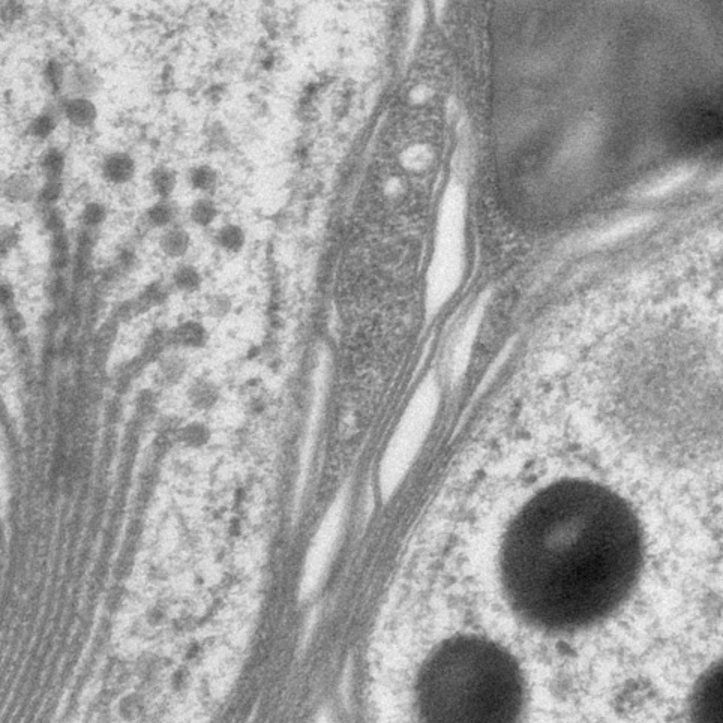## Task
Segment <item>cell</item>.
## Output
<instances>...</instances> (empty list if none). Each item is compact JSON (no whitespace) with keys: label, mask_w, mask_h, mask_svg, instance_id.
I'll use <instances>...</instances> for the list:
<instances>
[{"label":"cell","mask_w":723,"mask_h":723,"mask_svg":"<svg viewBox=\"0 0 723 723\" xmlns=\"http://www.w3.org/2000/svg\"><path fill=\"white\" fill-rule=\"evenodd\" d=\"M641 566L635 513L611 489L578 479L537 492L510 522L500 552L510 606L548 632H573L611 615Z\"/></svg>","instance_id":"cell-1"},{"label":"cell","mask_w":723,"mask_h":723,"mask_svg":"<svg viewBox=\"0 0 723 723\" xmlns=\"http://www.w3.org/2000/svg\"><path fill=\"white\" fill-rule=\"evenodd\" d=\"M423 723H519L525 683L512 654L480 636L443 642L420 669Z\"/></svg>","instance_id":"cell-2"},{"label":"cell","mask_w":723,"mask_h":723,"mask_svg":"<svg viewBox=\"0 0 723 723\" xmlns=\"http://www.w3.org/2000/svg\"><path fill=\"white\" fill-rule=\"evenodd\" d=\"M681 137L690 144H707L717 140L722 132L719 110L713 105L695 104L681 111L678 117Z\"/></svg>","instance_id":"cell-3"},{"label":"cell","mask_w":723,"mask_h":723,"mask_svg":"<svg viewBox=\"0 0 723 723\" xmlns=\"http://www.w3.org/2000/svg\"><path fill=\"white\" fill-rule=\"evenodd\" d=\"M722 665L714 666L696 686L692 699V723H722Z\"/></svg>","instance_id":"cell-4"},{"label":"cell","mask_w":723,"mask_h":723,"mask_svg":"<svg viewBox=\"0 0 723 723\" xmlns=\"http://www.w3.org/2000/svg\"><path fill=\"white\" fill-rule=\"evenodd\" d=\"M219 243L224 248L230 249V251H237L242 248L243 245V233L240 228L234 227V225H228V227L222 228L219 233Z\"/></svg>","instance_id":"cell-5"},{"label":"cell","mask_w":723,"mask_h":723,"mask_svg":"<svg viewBox=\"0 0 723 723\" xmlns=\"http://www.w3.org/2000/svg\"><path fill=\"white\" fill-rule=\"evenodd\" d=\"M164 246L165 251L173 255V257L182 255L188 248V236L182 230L173 231V233L167 234V237H165Z\"/></svg>","instance_id":"cell-6"},{"label":"cell","mask_w":723,"mask_h":723,"mask_svg":"<svg viewBox=\"0 0 723 723\" xmlns=\"http://www.w3.org/2000/svg\"><path fill=\"white\" fill-rule=\"evenodd\" d=\"M108 171H110V176L113 177V179H128L132 174L131 159L126 158V156L117 155L116 158L110 159V162H108Z\"/></svg>","instance_id":"cell-7"},{"label":"cell","mask_w":723,"mask_h":723,"mask_svg":"<svg viewBox=\"0 0 723 723\" xmlns=\"http://www.w3.org/2000/svg\"><path fill=\"white\" fill-rule=\"evenodd\" d=\"M192 219L198 224L207 225L213 221L216 216V209L209 200H200L192 207Z\"/></svg>","instance_id":"cell-8"},{"label":"cell","mask_w":723,"mask_h":723,"mask_svg":"<svg viewBox=\"0 0 723 723\" xmlns=\"http://www.w3.org/2000/svg\"><path fill=\"white\" fill-rule=\"evenodd\" d=\"M191 180L192 185H194L195 188L207 191V189L213 188V186H215L216 173L212 170V168L200 167L197 168V170L192 171Z\"/></svg>","instance_id":"cell-9"},{"label":"cell","mask_w":723,"mask_h":723,"mask_svg":"<svg viewBox=\"0 0 723 723\" xmlns=\"http://www.w3.org/2000/svg\"><path fill=\"white\" fill-rule=\"evenodd\" d=\"M177 282H179L180 287L195 288L200 282V276L191 267H186V269L180 270L179 275H177Z\"/></svg>","instance_id":"cell-10"},{"label":"cell","mask_w":723,"mask_h":723,"mask_svg":"<svg viewBox=\"0 0 723 723\" xmlns=\"http://www.w3.org/2000/svg\"><path fill=\"white\" fill-rule=\"evenodd\" d=\"M155 186L161 194H168L174 186L173 174L170 171H159L155 174Z\"/></svg>","instance_id":"cell-11"},{"label":"cell","mask_w":723,"mask_h":723,"mask_svg":"<svg viewBox=\"0 0 723 723\" xmlns=\"http://www.w3.org/2000/svg\"><path fill=\"white\" fill-rule=\"evenodd\" d=\"M183 341L189 342V344H197L203 338V330L197 324H189V326L183 327Z\"/></svg>","instance_id":"cell-12"},{"label":"cell","mask_w":723,"mask_h":723,"mask_svg":"<svg viewBox=\"0 0 723 723\" xmlns=\"http://www.w3.org/2000/svg\"><path fill=\"white\" fill-rule=\"evenodd\" d=\"M171 218V209L168 206H158L155 209V212H153V219H155V222H158V224H164V222L170 221Z\"/></svg>","instance_id":"cell-13"}]
</instances>
